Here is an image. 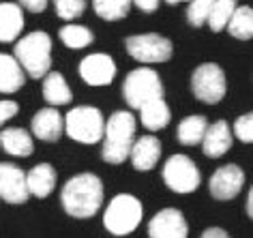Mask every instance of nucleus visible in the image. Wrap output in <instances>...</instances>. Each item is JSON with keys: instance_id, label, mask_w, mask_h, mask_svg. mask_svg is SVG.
<instances>
[{"instance_id": "20e7f679", "label": "nucleus", "mask_w": 253, "mask_h": 238, "mask_svg": "<svg viewBox=\"0 0 253 238\" xmlns=\"http://www.w3.org/2000/svg\"><path fill=\"white\" fill-rule=\"evenodd\" d=\"M142 217H144V208L140 199L129 196V193H120L107 204L103 225L114 236H126L133 230H137V225L142 223Z\"/></svg>"}, {"instance_id": "4be33fe9", "label": "nucleus", "mask_w": 253, "mask_h": 238, "mask_svg": "<svg viewBox=\"0 0 253 238\" xmlns=\"http://www.w3.org/2000/svg\"><path fill=\"white\" fill-rule=\"evenodd\" d=\"M169 118H172V112H169L168 103L163 101V97L155 99V101H150L140 108V120L144 127L150 131H159L163 127H168Z\"/></svg>"}, {"instance_id": "bb28decb", "label": "nucleus", "mask_w": 253, "mask_h": 238, "mask_svg": "<svg viewBox=\"0 0 253 238\" xmlns=\"http://www.w3.org/2000/svg\"><path fill=\"white\" fill-rule=\"evenodd\" d=\"M236 0H212V7H211V13H208V26H211L214 33L223 30L230 22L232 13L236 11Z\"/></svg>"}, {"instance_id": "2f4dec72", "label": "nucleus", "mask_w": 253, "mask_h": 238, "mask_svg": "<svg viewBox=\"0 0 253 238\" xmlns=\"http://www.w3.org/2000/svg\"><path fill=\"white\" fill-rule=\"evenodd\" d=\"M49 0H20V4L30 13H41V11H45Z\"/></svg>"}, {"instance_id": "cd10ccee", "label": "nucleus", "mask_w": 253, "mask_h": 238, "mask_svg": "<svg viewBox=\"0 0 253 238\" xmlns=\"http://www.w3.org/2000/svg\"><path fill=\"white\" fill-rule=\"evenodd\" d=\"M56 15L65 22H71L75 17H80L86 9V0H54Z\"/></svg>"}, {"instance_id": "c756f323", "label": "nucleus", "mask_w": 253, "mask_h": 238, "mask_svg": "<svg viewBox=\"0 0 253 238\" xmlns=\"http://www.w3.org/2000/svg\"><path fill=\"white\" fill-rule=\"evenodd\" d=\"M234 133L240 142L251 144L253 142V114H243L234 124Z\"/></svg>"}, {"instance_id": "423d86ee", "label": "nucleus", "mask_w": 253, "mask_h": 238, "mask_svg": "<svg viewBox=\"0 0 253 238\" xmlns=\"http://www.w3.org/2000/svg\"><path fill=\"white\" fill-rule=\"evenodd\" d=\"M105 118L92 105H80L73 108L65 116V131L75 142L82 144H97L103 137Z\"/></svg>"}, {"instance_id": "5701e85b", "label": "nucleus", "mask_w": 253, "mask_h": 238, "mask_svg": "<svg viewBox=\"0 0 253 238\" xmlns=\"http://www.w3.org/2000/svg\"><path fill=\"white\" fill-rule=\"evenodd\" d=\"M227 30L234 39L247 41L253 37V11L249 7H236V11L232 13L230 22H227Z\"/></svg>"}, {"instance_id": "dca6fc26", "label": "nucleus", "mask_w": 253, "mask_h": 238, "mask_svg": "<svg viewBox=\"0 0 253 238\" xmlns=\"http://www.w3.org/2000/svg\"><path fill=\"white\" fill-rule=\"evenodd\" d=\"M202 148H204V155L211 157V159H217V157H223L227 150L232 148V131L230 124L225 120H217L211 127H206V133L202 137Z\"/></svg>"}, {"instance_id": "a211bd4d", "label": "nucleus", "mask_w": 253, "mask_h": 238, "mask_svg": "<svg viewBox=\"0 0 253 238\" xmlns=\"http://www.w3.org/2000/svg\"><path fill=\"white\" fill-rule=\"evenodd\" d=\"M0 146H2V150L7 155H13V157H28V155H33V150H35L30 133L20 127H11V129L0 131Z\"/></svg>"}, {"instance_id": "7ed1b4c3", "label": "nucleus", "mask_w": 253, "mask_h": 238, "mask_svg": "<svg viewBox=\"0 0 253 238\" xmlns=\"http://www.w3.org/2000/svg\"><path fill=\"white\" fill-rule=\"evenodd\" d=\"M13 58L20 62L22 71L28 73L33 79L43 78L52 67V39L43 30L26 35L15 43Z\"/></svg>"}, {"instance_id": "f03ea898", "label": "nucleus", "mask_w": 253, "mask_h": 238, "mask_svg": "<svg viewBox=\"0 0 253 238\" xmlns=\"http://www.w3.org/2000/svg\"><path fill=\"white\" fill-rule=\"evenodd\" d=\"M133 135H135V118L131 112H114L105 120L103 127V159L112 165L125 163L129 159L131 146H133Z\"/></svg>"}, {"instance_id": "a878e982", "label": "nucleus", "mask_w": 253, "mask_h": 238, "mask_svg": "<svg viewBox=\"0 0 253 238\" xmlns=\"http://www.w3.org/2000/svg\"><path fill=\"white\" fill-rule=\"evenodd\" d=\"M60 41L65 43L67 47L71 49H82V47H88L92 43V33L88 30L86 26H80V24H67V26L60 28Z\"/></svg>"}, {"instance_id": "7c9ffc66", "label": "nucleus", "mask_w": 253, "mask_h": 238, "mask_svg": "<svg viewBox=\"0 0 253 238\" xmlns=\"http://www.w3.org/2000/svg\"><path fill=\"white\" fill-rule=\"evenodd\" d=\"M17 112H20V108H17V103L15 101H0V127H2L7 120H11Z\"/></svg>"}, {"instance_id": "39448f33", "label": "nucleus", "mask_w": 253, "mask_h": 238, "mask_svg": "<svg viewBox=\"0 0 253 238\" xmlns=\"http://www.w3.org/2000/svg\"><path fill=\"white\" fill-rule=\"evenodd\" d=\"M123 97L126 105H131L133 110H140L142 105H146L155 99L163 97V84L159 73L153 69H135L126 75L123 84Z\"/></svg>"}, {"instance_id": "f8f14e48", "label": "nucleus", "mask_w": 253, "mask_h": 238, "mask_svg": "<svg viewBox=\"0 0 253 238\" xmlns=\"http://www.w3.org/2000/svg\"><path fill=\"white\" fill-rule=\"evenodd\" d=\"M187 234H189L187 219L176 208L159 210L148 223L150 238H187Z\"/></svg>"}, {"instance_id": "2eb2a0df", "label": "nucleus", "mask_w": 253, "mask_h": 238, "mask_svg": "<svg viewBox=\"0 0 253 238\" xmlns=\"http://www.w3.org/2000/svg\"><path fill=\"white\" fill-rule=\"evenodd\" d=\"M129 159H131V163H133L135 170H140V172L153 170L161 159V142L153 135L137 137L133 142V146H131Z\"/></svg>"}, {"instance_id": "c85d7f7f", "label": "nucleus", "mask_w": 253, "mask_h": 238, "mask_svg": "<svg viewBox=\"0 0 253 238\" xmlns=\"http://www.w3.org/2000/svg\"><path fill=\"white\" fill-rule=\"evenodd\" d=\"M212 0H189V9H187V22L191 26H202L208 20V13H211Z\"/></svg>"}, {"instance_id": "f3484780", "label": "nucleus", "mask_w": 253, "mask_h": 238, "mask_svg": "<svg viewBox=\"0 0 253 238\" xmlns=\"http://www.w3.org/2000/svg\"><path fill=\"white\" fill-rule=\"evenodd\" d=\"M24 30V13L20 4L0 2V43L15 41Z\"/></svg>"}, {"instance_id": "9d476101", "label": "nucleus", "mask_w": 253, "mask_h": 238, "mask_svg": "<svg viewBox=\"0 0 253 238\" xmlns=\"http://www.w3.org/2000/svg\"><path fill=\"white\" fill-rule=\"evenodd\" d=\"M243 185H245V172L238 165L230 163L214 170V174L211 176V183H208V189H211L214 199L227 202V199H234L238 196Z\"/></svg>"}, {"instance_id": "6ab92c4d", "label": "nucleus", "mask_w": 253, "mask_h": 238, "mask_svg": "<svg viewBox=\"0 0 253 238\" xmlns=\"http://www.w3.org/2000/svg\"><path fill=\"white\" fill-rule=\"evenodd\" d=\"M28 193L35 198H47L56 187V172L49 163H39L26 174Z\"/></svg>"}, {"instance_id": "4468645a", "label": "nucleus", "mask_w": 253, "mask_h": 238, "mask_svg": "<svg viewBox=\"0 0 253 238\" xmlns=\"http://www.w3.org/2000/svg\"><path fill=\"white\" fill-rule=\"evenodd\" d=\"M65 131V118L56 108H43L33 118V135L43 142H58Z\"/></svg>"}, {"instance_id": "c9c22d12", "label": "nucleus", "mask_w": 253, "mask_h": 238, "mask_svg": "<svg viewBox=\"0 0 253 238\" xmlns=\"http://www.w3.org/2000/svg\"><path fill=\"white\" fill-rule=\"evenodd\" d=\"M168 4H178V2H185V0H166Z\"/></svg>"}, {"instance_id": "f704fd0d", "label": "nucleus", "mask_w": 253, "mask_h": 238, "mask_svg": "<svg viewBox=\"0 0 253 238\" xmlns=\"http://www.w3.org/2000/svg\"><path fill=\"white\" fill-rule=\"evenodd\" d=\"M251 204H253V193H249V196H247V215H249V217L253 215V206H251Z\"/></svg>"}, {"instance_id": "b1692460", "label": "nucleus", "mask_w": 253, "mask_h": 238, "mask_svg": "<svg viewBox=\"0 0 253 238\" xmlns=\"http://www.w3.org/2000/svg\"><path fill=\"white\" fill-rule=\"evenodd\" d=\"M206 118L204 116H187L185 120L178 124V142L185 146H195L202 142V137L206 133Z\"/></svg>"}, {"instance_id": "9b49d317", "label": "nucleus", "mask_w": 253, "mask_h": 238, "mask_svg": "<svg viewBox=\"0 0 253 238\" xmlns=\"http://www.w3.org/2000/svg\"><path fill=\"white\" fill-rule=\"evenodd\" d=\"M26 172L13 163H0V198L9 204H24L28 199Z\"/></svg>"}, {"instance_id": "6e6552de", "label": "nucleus", "mask_w": 253, "mask_h": 238, "mask_svg": "<svg viewBox=\"0 0 253 238\" xmlns=\"http://www.w3.org/2000/svg\"><path fill=\"white\" fill-rule=\"evenodd\" d=\"M191 88L202 103H219L227 90L223 69L214 62L200 65L191 75Z\"/></svg>"}, {"instance_id": "ddd939ff", "label": "nucleus", "mask_w": 253, "mask_h": 238, "mask_svg": "<svg viewBox=\"0 0 253 238\" xmlns=\"http://www.w3.org/2000/svg\"><path fill=\"white\" fill-rule=\"evenodd\" d=\"M80 78L90 86H107L116 78V62L107 54H90L80 62Z\"/></svg>"}, {"instance_id": "72a5a7b5", "label": "nucleus", "mask_w": 253, "mask_h": 238, "mask_svg": "<svg viewBox=\"0 0 253 238\" xmlns=\"http://www.w3.org/2000/svg\"><path fill=\"white\" fill-rule=\"evenodd\" d=\"M202 238H230V234L221 228H208L204 234H202Z\"/></svg>"}, {"instance_id": "0eeeda50", "label": "nucleus", "mask_w": 253, "mask_h": 238, "mask_svg": "<svg viewBox=\"0 0 253 238\" xmlns=\"http://www.w3.org/2000/svg\"><path fill=\"white\" fill-rule=\"evenodd\" d=\"M200 170L187 155H172L163 165V183L174 193H193L200 187Z\"/></svg>"}, {"instance_id": "393cba45", "label": "nucleus", "mask_w": 253, "mask_h": 238, "mask_svg": "<svg viewBox=\"0 0 253 238\" xmlns=\"http://www.w3.org/2000/svg\"><path fill=\"white\" fill-rule=\"evenodd\" d=\"M131 4H133L131 0H92L94 13L105 22H118L126 17Z\"/></svg>"}, {"instance_id": "f257e3e1", "label": "nucleus", "mask_w": 253, "mask_h": 238, "mask_svg": "<svg viewBox=\"0 0 253 238\" xmlns=\"http://www.w3.org/2000/svg\"><path fill=\"white\" fill-rule=\"evenodd\" d=\"M60 202L71 217L88 219L97 215L103 204V183L94 174H78L62 187Z\"/></svg>"}, {"instance_id": "aec40b11", "label": "nucleus", "mask_w": 253, "mask_h": 238, "mask_svg": "<svg viewBox=\"0 0 253 238\" xmlns=\"http://www.w3.org/2000/svg\"><path fill=\"white\" fill-rule=\"evenodd\" d=\"M24 79H26V75H24L20 62L13 56L0 52V92L13 95L24 86Z\"/></svg>"}, {"instance_id": "412c9836", "label": "nucleus", "mask_w": 253, "mask_h": 238, "mask_svg": "<svg viewBox=\"0 0 253 238\" xmlns=\"http://www.w3.org/2000/svg\"><path fill=\"white\" fill-rule=\"evenodd\" d=\"M43 99L52 105H65V103H71L73 99V92L69 88V84L65 82L60 73L56 71H47L43 75Z\"/></svg>"}, {"instance_id": "473e14b6", "label": "nucleus", "mask_w": 253, "mask_h": 238, "mask_svg": "<svg viewBox=\"0 0 253 238\" xmlns=\"http://www.w3.org/2000/svg\"><path fill=\"white\" fill-rule=\"evenodd\" d=\"M131 2H133L140 11H144V13H153V11L159 9L161 0H131Z\"/></svg>"}, {"instance_id": "1a4fd4ad", "label": "nucleus", "mask_w": 253, "mask_h": 238, "mask_svg": "<svg viewBox=\"0 0 253 238\" xmlns=\"http://www.w3.org/2000/svg\"><path fill=\"white\" fill-rule=\"evenodd\" d=\"M126 52L135 60L144 65H155V62H166L172 58V41L166 37L148 33V35H133L125 41Z\"/></svg>"}]
</instances>
